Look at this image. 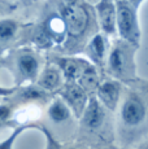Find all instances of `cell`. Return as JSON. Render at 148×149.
I'll return each instance as SVG.
<instances>
[{
  "mask_svg": "<svg viewBox=\"0 0 148 149\" xmlns=\"http://www.w3.org/2000/svg\"><path fill=\"white\" fill-rule=\"evenodd\" d=\"M8 69L13 74L16 81V87L22 86L25 82L35 83L40 74V58L33 51H18L13 56H10Z\"/></svg>",
  "mask_w": 148,
  "mask_h": 149,
  "instance_id": "1",
  "label": "cell"
},
{
  "mask_svg": "<svg viewBox=\"0 0 148 149\" xmlns=\"http://www.w3.org/2000/svg\"><path fill=\"white\" fill-rule=\"evenodd\" d=\"M117 9V29L124 39L136 43L140 38V30L136 19V9L126 0H118Z\"/></svg>",
  "mask_w": 148,
  "mask_h": 149,
  "instance_id": "2",
  "label": "cell"
},
{
  "mask_svg": "<svg viewBox=\"0 0 148 149\" xmlns=\"http://www.w3.org/2000/svg\"><path fill=\"white\" fill-rule=\"evenodd\" d=\"M61 17L65 22L66 35L70 38H79L84 33L89 24V14L86 9L77 3L65 5Z\"/></svg>",
  "mask_w": 148,
  "mask_h": 149,
  "instance_id": "3",
  "label": "cell"
},
{
  "mask_svg": "<svg viewBox=\"0 0 148 149\" xmlns=\"http://www.w3.org/2000/svg\"><path fill=\"white\" fill-rule=\"evenodd\" d=\"M77 117H82L89 102L87 93L77 82H66L57 92Z\"/></svg>",
  "mask_w": 148,
  "mask_h": 149,
  "instance_id": "4",
  "label": "cell"
},
{
  "mask_svg": "<svg viewBox=\"0 0 148 149\" xmlns=\"http://www.w3.org/2000/svg\"><path fill=\"white\" fill-rule=\"evenodd\" d=\"M82 126L90 131H96L103 126L105 113L100 101L96 97L89 99L83 114H82Z\"/></svg>",
  "mask_w": 148,
  "mask_h": 149,
  "instance_id": "5",
  "label": "cell"
},
{
  "mask_svg": "<svg viewBox=\"0 0 148 149\" xmlns=\"http://www.w3.org/2000/svg\"><path fill=\"white\" fill-rule=\"evenodd\" d=\"M62 73L61 70L56 66L55 64L48 65L47 68H44L40 71L38 79H36L35 84L38 87H40L42 90H44L45 92H50L52 95H55L56 92H59L60 88L62 87Z\"/></svg>",
  "mask_w": 148,
  "mask_h": 149,
  "instance_id": "6",
  "label": "cell"
},
{
  "mask_svg": "<svg viewBox=\"0 0 148 149\" xmlns=\"http://www.w3.org/2000/svg\"><path fill=\"white\" fill-rule=\"evenodd\" d=\"M53 64L57 66L62 73V77L66 82H78L83 70L87 68V62L79 58H55Z\"/></svg>",
  "mask_w": 148,
  "mask_h": 149,
  "instance_id": "7",
  "label": "cell"
},
{
  "mask_svg": "<svg viewBox=\"0 0 148 149\" xmlns=\"http://www.w3.org/2000/svg\"><path fill=\"white\" fill-rule=\"evenodd\" d=\"M100 26L107 34H114L117 29V9L112 0H101L98 4Z\"/></svg>",
  "mask_w": 148,
  "mask_h": 149,
  "instance_id": "8",
  "label": "cell"
},
{
  "mask_svg": "<svg viewBox=\"0 0 148 149\" xmlns=\"http://www.w3.org/2000/svg\"><path fill=\"white\" fill-rule=\"evenodd\" d=\"M72 109L66 105V102L61 99L60 96H53V99L48 102L47 108V118L53 125H64L69 122L72 118Z\"/></svg>",
  "mask_w": 148,
  "mask_h": 149,
  "instance_id": "9",
  "label": "cell"
},
{
  "mask_svg": "<svg viewBox=\"0 0 148 149\" xmlns=\"http://www.w3.org/2000/svg\"><path fill=\"white\" fill-rule=\"evenodd\" d=\"M144 114H146V109H144L143 104H142L140 100L135 99V97L127 99L121 110L122 119L129 126L139 125V123L143 121Z\"/></svg>",
  "mask_w": 148,
  "mask_h": 149,
  "instance_id": "10",
  "label": "cell"
},
{
  "mask_svg": "<svg viewBox=\"0 0 148 149\" xmlns=\"http://www.w3.org/2000/svg\"><path fill=\"white\" fill-rule=\"evenodd\" d=\"M119 87L114 82H104L98 87V97L109 109H114L118 101Z\"/></svg>",
  "mask_w": 148,
  "mask_h": 149,
  "instance_id": "11",
  "label": "cell"
},
{
  "mask_svg": "<svg viewBox=\"0 0 148 149\" xmlns=\"http://www.w3.org/2000/svg\"><path fill=\"white\" fill-rule=\"evenodd\" d=\"M18 24L13 19H1L0 21V49L16 36Z\"/></svg>",
  "mask_w": 148,
  "mask_h": 149,
  "instance_id": "12",
  "label": "cell"
},
{
  "mask_svg": "<svg viewBox=\"0 0 148 149\" xmlns=\"http://www.w3.org/2000/svg\"><path fill=\"white\" fill-rule=\"evenodd\" d=\"M89 54L95 62H101L105 56V40L103 35L98 34L91 39L89 44Z\"/></svg>",
  "mask_w": 148,
  "mask_h": 149,
  "instance_id": "13",
  "label": "cell"
},
{
  "mask_svg": "<svg viewBox=\"0 0 148 149\" xmlns=\"http://www.w3.org/2000/svg\"><path fill=\"white\" fill-rule=\"evenodd\" d=\"M27 128H38V123H35V122L24 123V125H20V126H17V127H15L12 130V132H10V135L8 136L7 139L0 141V149H13L16 140L18 139L20 135H21L22 132H25Z\"/></svg>",
  "mask_w": 148,
  "mask_h": 149,
  "instance_id": "14",
  "label": "cell"
},
{
  "mask_svg": "<svg viewBox=\"0 0 148 149\" xmlns=\"http://www.w3.org/2000/svg\"><path fill=\"white\" fill-rule=\"evenodd\" d=\"M48 31H50V36L53 40H62L66 35V27H65V22L62 17L55 16L50 19L48 22Z\"/></svg>",
  "mask_w": 148,
  "mask_h": 149,
  "instance_id": "15",
  "label": "cell"
},
{
  "mask_svg": "<svg viewBox=\"0 0 148 149\" xmlns=\"http://www.w3.org/2000/svg\"><path fill=\"white\" fill-rule=\"evenodd\" d=\"M125 64H126V58H125V53L121 47H116L112 49L108 58V65L109 69L116 74H119L124 71Z\"/></svg>",
  "mask_w": 148,
  "mask_h": 149,
  "instance_id": "16",
  "label": "cell"
},
{
  "mask_svg": "<svg viewBox=\"0 0 148 149\" xmlns=\"http://www.w3.org/2000/svg\"><path fill=\"white\" fill-rule=\"evenodd\" d=\"M36 130L42 131L44 137H45V149H81V148H77V147H68V145H62L61 143H60L59 140L53 136V134L43 125H38V128H36Z\"/></svg>",
  "mask_w": 148,
  "mask_h": 149,
  "instance_id": "17",
  "label": "cell"
},
{
  "mask_svg": "<svg viewBox=\"0 0 148 149\" xmlns=\"http://www.w3.org/2000/svg\"><path fill=\"white\" fill-rule=\"evenodd\" d=\"M15 91H16V86L15 87H3V86H0V99H7L10 95H13Z\"/></svg>",
  "mask_w": 148,
  "mask_h": 149,
  "instance_id": "18",
  "label": "cell"
},
{
  "mask_svg": "<svg viewBox=\"0 0 148 149\" xmlns=\"http://www.w3.org/2000/svg\"><path fill=\"white\" fill-rule=\"evenodd\" d=\"M21 123H17V122H15V123H0V128H5V127H17V126H20Z\"/></svg>",
  "mask_w": 148,
  "mask_h": 149,
  "instance_id": "19",
  "label": "cell"
},
{
  "mask_svg": "<svg viewBox=\"0 0 148 149\" xmlns=\"http://www.w3.org/2000/svg\"><path fill=\"white\" fill-rule=\"evenodd\" d=\"M142 1H143V0H129V3L133 5L134 8H135V9L139 7V5H140V3H142Z\"/></svg>",
  "mask_w": 148,
  "mask_h": 149,
  "instance_id": "20",
  "label": "cell"
},
{
  "mask_svg": "<svg viewBox=\"0 0 148 149\" xmlns=\"http://www.w3.org/2000/svg\"><path fill=\"white\" fill-rule=\"evenodd\" d=\"M68 4H73V3H77V0H66Z\"/></svg>",
  "mask_w": 148,
  "mask_h": 149,
  "instance_id": "21",
  "label": "cell"
}]
</instances>
